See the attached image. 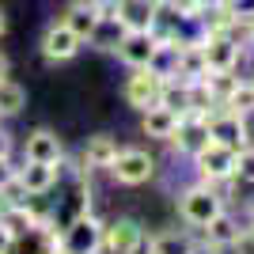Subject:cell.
Here are the masks:
<instances>
[{
    "instance_id": "14",
    "label": "cell",
    "mask_w": 254,
    "mask_h": 254,
    "mask_svg": "<svg viewBox=\"0 0 254 254\" xmlns=\"http://www.w3.org/2000/svg\"><path fill=\"white\" fill-rule=\"evenodd\" d=\"M156 11L159 8L152 0H118V19L126 23V31H148Z\"/></svg>"
},
{
    "instance_id": "7",
    "label": "cell",
    "mask_w": 254,
    "mask_h": 254,
    "mask_svg": "<svg viewBox=\"0 0 254 254\" xmlns=\"http://www.w3.org/2000/svg\"><path fill=\"white\" fill-rule=\"evenodd\" d=\"M159 38L152 31H126V38L118 42V57L129 64V68H148L156 61Z\"/></svg>"
},
{
    "instance_id": "21",
    "label": "cell",
    "mask_w": 254,
    "mask_h": 254,
    "mask_svg": "<svg viewBox=\"0 0 254 254\" xmlns=\"http://www.w3.org/2000/svg\"><path fill=\"white\" fill-rule=\"evenodd\" d=\"M201 80H205V87H209V95L216 99V103H224V99L235 91V84H239L235 68H224V72H205Z\"/></svg>"
},
{
    "instance_id": "6",
    "label": "cell",
    "mask_w": 254,
    "mask_h": 254,
    "mask_svg": "<svg viewBox=\"0 0 254 254\" xmlns=\"http://www.w3.org/2000/svg\"><path fill=\"white\" fill-rule=\"evenodd\" d=\"M209 137L216 144L232 152H243L247 140H251V129H247L243 114H232V110H220V114H209Z\"/></svg>"
},
{
    "instance_id": "25",
    "label": "cell",
    "mask_w": 254,
    "mask_h": 254,
    "mask_svg": "<svg viewBox=\"0 0 254 254\" xmlns=\"http://www.w3.org/2000/svg\"><path fill=\"white\" fill-rule=\"evenodd\" d=\"M235 175L243 182H254V148L247 144L243 152H235Z\"/></svg>"
},
{
    "instance_id": "4",
    "label": "cell",
    "mask_w": 254,
    "mask_h": 254,
    "mask_svg": "<svg viewBox=\"0 0 254 254\" xmlns=\"http://www.w3.org/2000/svg\"><path fill=\"white\" fill-rule=\"evenodd\" d=\"M110 175H114L122 186H140V182H148L152 175H156V159H152L148 152H140V148H122L114 156V163H110Z\"/></svg>"
},
{
    "instance_id": "27",
    "label": "cell",
    "mask_w": 254,
    "mask_h": 254,
    "mask_svg": "<svg viewBox=\"0 0 254 254\" xmlns=\"http://www.w3.org/2000/svg\"><path fill=\"white\" fill-rule=\"evenodd\" d=\"M15 171H19V167H11V159H8V156L0 159V190H4L8 182H15Z\"/></svg>"
},
{
    "instance_id": "1",
    "label": "cell",
    "mask_w": 254,
    "mask_h": 254,
    "mask_svg": "<svg viewBox=\"0 0 254 254\" xmlns=\"http://www.w3.org/2000/svg\"><path fill=\"white\" fill-rule=\"evenodd\" d=\"M99 247H103V224L84 209L61 228V251L57 254H95Z\"/></svg>"
},
{
    "instance_id": "13",
    "label": "cell",
    "mask_w": 254,
    "mask_h": 254,
    "mask_svg": "<svg viewBox=\"0 0 254 254\" xmlns=\"http://www.w3.org/2000/svg\"><path fill=\"white\" fill-rule=\"evenodd\" d=\"M61 156L64 148L57 140V133H50V129H34L23 144V159H34V163H61Z\"/></svg>"
},
{
    "instance_id": "22",
    "label": "cell",
    "mask_w": 254,
    "mask_h": 254,
    "mask_svg": "<svg viewBox=\"0 0 254 254\" xmlns=\"http://www.w3.org/2000/svg\"><path fill=\"white\" fill-rule=\"evenodd\" d=\"M0 224L11 232V239H27V235L34 232V220H31V212L23 209V205H11V209L0 216Z\"/></svg>"
},
{
    "instance_id": "23",
    "label": "cell",
    "mask_w": 254,
    "mask_h": 254,
    "mask_svg": "<svg viewBox=\"0 0 254 254\" xmlns=\"http://www.w3.org/2000/svg\"><path fill=\"white\" fill-rule=\"evenodd\" d=\"M190 235H182V232H163L152 239L148 254H190Z\"/></svg>"
},
{
    "instance_id": "18",
    "label": "cell",
    "mask_w": 254,
    "mask_h": 254,
    "mask_svg": "<svg viewBox=\"0 0 254 254\" xmlns=\"http://www.w3.org/2000/svg\"><path fill=\"white\" fill-rule=\"evenodd\" d=\"M118 140L114 137H106V133H99V137L87 140V148H84V167H110L118 156Z\"/></svg>"
},
{
    "instance_id": "12",
    "label": "cell",
    "mask_w": 254,
    "mask_h": 254,
    "mask_svg": "<svg viewBox=\"0 0 254 254\" xmlns=\"http://www.w3.org/2000/svg\"><path fill=\"white\" fill-rule=\"evenodd\" d=\"M57 175H61V163H34V159H27L15 171V182L27 193H50L57 186Z\"/></svg>"
},
{
    "instance_id": "33",
    "label": "cell",
    "mask_w": 254,
    "mask_h": 254,
    "mask_svg": "<svg viewBox=\"0 0 254 254\" xmlns=\"http://www.w3.org/2000/svg\"><path fill=\"white\" fill-rule=\"evenodd\" d=\"M251 84H254V80H251Z\"/></svg>"
},
{
    "instance_id": "31",
    "label": "cell",
    "mask_w": 254,
    "mask_h": 254,
    "mask_svg": "<svg viewBox=\"0 0 254 254\" xmlns=\"http://www.w3.org/2000/svg\"><path fill=\"white\" fill-rule=\"evenodd\" d=\"M4 76H8V57L0 53V80H4Z\"/></svg>"
},
{
    "instance_id": "19",
    "label": "cell",
    "mask_w": 254,
    "mask_h": 254,
    "mask_svg": "<svg viewBox=\"0 0 254 254\" xmlns=\"http://www.w3.org/2000/svg\"><path fill=\"white\" fill-rule=\"evenodd\" d=\"M126 38V23L118 19V15H110V19H99L95 34L87 38V42H95L99 50H118V42Z\"/></svg>"
},
{
    "instance_id": "24",
    "label": "cell",
    "mask_w": 254,
    "mask_h": 254,
    "mask_svg": "<svg viewBox=\"0 0 254 254\" xmlns=\"http://www.w3.org/2000/svg\"><path fill=\"white\" fill-rule=\"evenodd\" d=\"M220 106H228L232 114H251V110H254V84H251V80H239L235 91L224 99Z\"/></svg>"
},
{
    "instance_id": "2",
    "label": "cell",
    "mask_w": 254,
    "mask_h": 254,
    "mask_svg": "<svg viewBox=\"0 0 254 254\" xmlns=\"http://www.w3.org/2000/svg\"><path fill=\"white\" fill-rule=\"evenodd\" d=\"M220 209H224V201H220V193L212 190L209 182H201V186H190V190L182 193V201H179L182 220H186V224H197V228H205V224H209Z\"/></svg>"
},
{
    "instance_id": "9",
    "label": "cell",
    "mask_w": 254,
    "mask_h": 254,
    "mask_svg": "<svg viewBox=\"0 0 254 254\" xmlns=\"http://www.w3.org/2000/svg\"><path fill=\"white\" fill-rule=\"evenodd\" d=\"M201 53H205L209 72H224V68L239 64V42L232 34H201Z\"/></svg>"
},
{
    "instance_id": "3",
    "label": "cell",
    "mask_w": 254,
    "mask_h": 254,
    "mask_svg": "<svg viewBox=\"0 0 254 254\" xmlns=\"http://www.w3.org/2000/svg\"><path fill=\"white\" fill-rule=\"evenodd\" d=\"M193 163H197V175H201V182H228L235 179V152L224 148V144H216V140H209L197 156H193Z\"/></svg>"
},
{
    "instance_id": "8",
    "label": "cell",
    "mask_w": 254,
    "mask_h": 254,
    "mask_svg": "<svg viewBox=\"0 0 254 254\" xmlns=\"http://www.w3.org/2000/svg\"><path fill=\"white\" fill-rule=\"evenodd\" d=\"M159 91H163V76L156 68H133L126 84V99L129 106H137V110H148V106L159 103Z\"/></svg>"
},
{
    "instance_id": "32",
    "label": "cell",
    "mask_w": 254,
    "mask_h": 254,
    "mask_svg": "<svg viewBox=\"0 0 254 254\" xmlns=\"http://www.w3.org/2000/svg\"><path fill=\"white\" fill-rule=\"evenodd\" d=\"M8 31V15H4V8H0V34Z\"/></svg>"
},
{
    "instance_id": "5",
    "label": "cell",
    "mask_w": 254,
    "mask_h": 254,
    "mask_svg": "<svg viewBox=\"0 0 254 254\" xmlns=\"http://www.w3.org/2000/svg\"><path fill=\"white\" fill-rule=\"evenodd\" d=\"M209 118L193 114V110H186V114H179V126H175V133H171V144L179 152H186V156H197V152L209 144Z\"/></svg>"
},
{
    "instance_id": "10",
    "label": "cell",
    "mask_w": 254,
    "mask_h": 254,
    "mask_svg": "<svg viewBox=\"0 0 254 254\" xmlns=\"http://www.w3.org/2000/svg\"><path fill=\"white\" fill-rule=\"evenodd\" d=\"M103 247L110 254H137L144 247V232L137 220H114L103 228Z\"/></svg>"
},
{
    "instance_id": "17",
    "label": "cell",
    "mask_w": 254,
    "mask_h": 254,
    "mask_svg": "<svg viewBox=\"0 0 254 254\" xmlns=\"http://www.w3.org/2000/svg\"><path fill=\"white\" fill-rule=\"evenodd\" d=\"M239 235H243V232H239V224H235L224 209L205 224V239H209L212 247H235V243H239Z\"/></svg>"
},
{
    "instance_id": "28",
    "label": "cell",
    "mask_w": 254,
    "mask_h": 254,
    "mask_svg": "<svg viewBox=\"0 0 254 254\" xmlns=\"http://www.w3.org/2000/svg\"><path fill=\"white\" fill-rule=\"evenodd\" d=\"M11 247H15V239H11V232L0 224V254H11Z\"/></svg>"
},
{
    "instance_id": "29",
    "label": "cell",
    "mask_w": 254,
    "mask_h": 254,
    "mask_svg": "<svg viewBox=\"0 0 254 254\" xmlns=\"http://www.w3.org/2000/svg\"><path fill=\"white\" fill-rule=\"evenodd\" d=\"M4 156H11V137L0 129V159H4Z\"/></svg>"
},
{
    "instance_id": "16",
    "label": "cell",
    "mask_w": 254,
    "mask_h": 254,
    "mask_svg": "<svg viewBox=\"0 0 254 254\" xmlns=\"http://www.w3.org/2000/svg\"><path fill=\"white\" fill-rule=\"evenodd\" d=\"M140 126H144V133H148V137L171 140V133H175V126H179V114L156 103V106H148V110H144V122H140Z\"/></svg>"
},
{
    "instance_id": "20",
    "label": "cell",
    "mask_w": 254,
    "mask_h": 254,
    "mask_svg": "<svg viewBox=\"0 0 254 254\" xmlns=\"http://www.w3.org/2000/svg\"><path fill=\"white\" fill-rule=\"evenodd\" d=\"M23 106H27V91H23L11 76H4V80H0V118L19 114Z\"/></svg>"
},
{
    "instance_id": "15",
    "label": "cell",
    "mask_w": 254,
    "mask_h": 254,
    "mask_svg": "<svg viewBox=\"0 0 254 254\" xmlns=\"http://www.w3.org/2000/svg\"><path fill=\"white\" fill-rule=\"evenodd\" d=\"M61 23L76 34V38H80V42H87V38L95 34V27H99V15H95V8H91L87 0H80V4H72V8H68V15H64Z\"/></svg>"
},
{
    "instance_id": "26",
    "label": "cell",
    "mask_w": 254,
    "mask_h": 254,
    "mask_svg": "<svg viewBox=\"0 0 254 254\" xmlns=\"http://www.w3.org/2000/svg\"><path fill=\"white\" fill-rule=\"evenodd\" d=\"M167 8L175 11V15H182V19H197L205 8V0H167Z\"/></svg>"
},
{
    "instance_id": "30",
    "label": "cell",
    "mask_w": 254,
    "mask_h": 254,
    "mask_svg": "<svg viewBox=\"0 0 254 254\" xmlns=\"http://www.w3.org/2000/svg\"><path fill=\"white\" fill-rule=\"evenodd\" d=\"M190 254H220V247H212V243H205V247H190Z\"/></svg>"
},
{
    "instance_id": "11",
    "label": "cell",
    "mask_w": 254,
    "mask_h": 254,
    "mask_svg": "<svg viewBox=\"0 0 254 254\" xmlns=\"http://www.w3.org/2000/svg\"><path fill=\"white\" fill-rule=\"evenodd\" d=\"M80 38H76L72 31H68V27H64V23H50V27H46V34H42V53H46V61H72L76 53H80Z\"/></svg>"
}]
</instances>
